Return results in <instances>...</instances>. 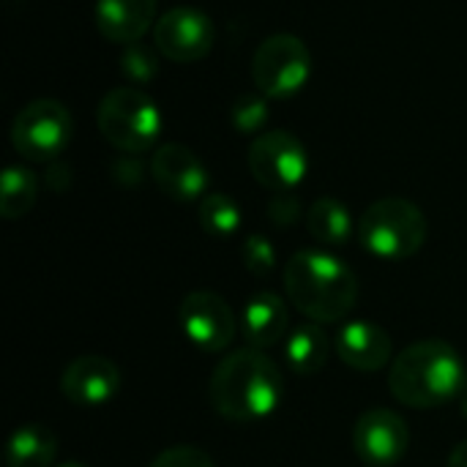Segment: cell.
I'll return each mask as SVG.
<instances>
[{"mask_svg":"<svg viewBox=\"0 0 467 467\" xmlns=\"http://www.w3.org/2000/svg\"><path fill=\"white\" fill-rule=\"evenodd\" d=\"M211 405L235 424H254L276 413L285 400L279 367L254 348H241L222 358L208 383Z\"/></svg>","mask_w":467,"mask_h":467,"instance_id":"1","label":"cell"},{"mask_svg":"<svg viewBox=\"0 0 467 467\" xmlns=\"http://www.w3.org/2000/svg\"><path fill=\"white\" fill-rule=\"evenodd\" d=\"M460 410H462V416L467 419V391L460 397Z\"/></svg>","mask_w":467,"mask_h":467,"instance_id":"28","label":"cell"},{"mask_svg":"<svg viewBox=\"0 0 467 467\" xmlns=\"http://www.w3.org/2000/svg\"><path fill=\"white\" fill-rule=\"evenodd\" d=\"M358 241L380 260H408L427 241V216L405 197L375 200L358 219Z\"/></svg>","mask_w":467,"mask_h":467,"instance_id":"4","label":"cell"},{"mask_svg":"<svg viewBox=\"0 0 467 467\" xmlns=\"http://www.w3.org/2000/svg\"><path fill=\"white\" fill-rule=\"evenodd\" d=\"M306 227L312 233L315 241H320L323 246H345L353 238V213L348 211V205L337 197H320L312 202V208L306 211Z\"/></svg>","mask_w":467,"mask_h":467,"instance_id":"17","label":"cell"},{"mask_svg":"<svg viewBox=\"0 0 467 467\" xmlns=\"http://www.w3.org/2000/svg\"><path fill=\"white\" fill-rule=\"evenodd\" d=\"M449 467H467V441H462V443L451 451Z\"/></svg>","mask_w":467,"mask_h":467,"instance_id":"27","label":"cell"},{"mask_svg":"<svg viewBox=\"0 0 467 467\" xmlns=\"http://www.w3.org/2000/svg\"><path fill=\"white\" fill-rule=\"evenodd\" d=\"M410 446V430L405 419L389 408L367 410L353 427V451L369 467H394Z\"/></svg>","mask_w":467,"mask_h":467,"instance_id":"11","label":"cell"},{"mask_svg":"<svg viewBox=\"0 0 467 467\" xmlns=\"http://www.w3.org/2000/svg\"><path fill=\"white\" fill-rule=\"evenodd\" d=\"M57 467H88V465H82V462H63V465H57Z\"/></svg>","mask_w":467,"mask_h":467,"instance_id":"29","label":"cell"},{"mask_svg":"<svg viewBox=\"0 0 467 467\" xmlns=\"http://www.w3.org/2000/svg\"><path fill=\"white\" fill-rule=\"evenodd\" d=\"M178 326L183 337L202 353L227 350L241 328L230 304L211 290H194L181 301Z\"/></svg>","mask_w":467,"mask_h":467,"instance_id":"9","label":"cell"},{"mask_svg":"<svg viewBox=\"0 0 467 467\" xmlns=\"http://www.w3.org/2000/svg\"><path fill=\"white\" fill-rule=\"evenodd\" d=\"M74 118L57 99L27 101L11 123V145L27 161H55L71 142Z\"/></svg>","mask_w":467,"mask_h":467,"instance_id":"6","label":"cell"},{"mask_svg":"<svg viewBox=\"0 0 467 467\" xmlns=\"http://www.w3.org/2000/svg\"><path fill=\"white\" fill-rule=\"evenodd\" d=\"M120 389L118 367L104 356H79L74 358L60 378V391L71 405L99 408L107 405Z\"/></svg>","mask_w":467,"mask_h":467,"instance_id":"13","label":"cell"},{"mask_svg":"<svg viewBox=\"0 0 467 467\" xmlns=\"http://www.w3.org/2000/svg\"><path fill=\"white\" fill-rule=\"evenodd\" d=\"M268 96H257V93H244L235 104H233V126L241 134H254L268 123Z\"/></svg>","mask_w":467,"mask_h":467,"instance_id":"22","label":"cell"},{"mask_svg":"<svg viewBox=\"0 0 467 467\" xmlns=\"http://www.w3.org/2000/svg\"><path fill=\"white\" fill-rule=\"evenodd\" d=\"M312 77V52L293 33L268 36L252 57V79L268 99H290Z\"/></svg>","mask_w":467,"mask_h":467,"instance_id":"7","label":"cell"},{"mask_svg":"<svg viewBox=\"0 0 467 467\" xmlns=\"http://www.w3.org/2000/svg\"><path fill=\"white\" fill-rule=\"evenodd\" d=\"M241 260H244V265H246V271L252 276H271L276 271V249L260 233H252V235L244 238Z\"/></svg>","mask_w":467,"mask_h":467,"instance_id":"23","label":"cell"},{"mask_svg":"<svg viewBox=\"0 0 467 467\" xmlns=\"http://www.w3.org/2000/svg\"><path fill=\"white\" fill-rule=\"evenodd\" d=\"M38 197V178L22 164H8L0 178V216L22 219Z\"/></svg>","mask_w":467,"mask_h":467,"instance_id":"20","label":"cell"},{"mask_svg":"<svg viewBox=\"0 0 467 467\" xmlns=\"http://www.w3.org/2000/svg\"><path fill=\"white\" fill-rule=\"evenodd\" d=\"M216 41L213 19L192 5H178L164 11L153 25V47L175 63L202 60Z\"/></svg>","mask_w":467,"mask_h":467,"instance_id":"10","label":"cell"},{"mask_svg":"<svg viewBox=\"0 0 467 467\" xmlns=\"http://www.w3.org/2000/svg\"><path fill=\"white\" fill-rule=\"evenodd\" d=\"M334 350L356 372H378L389 367L394 342L386 328L369 320H350L334 337Z\"/></svg>","mask_w":467,"mask_h":467,"instance_id":"14","label":"cell"},{"mask_svg":"<svg viewBox=\"0 0 467 467\" xmlns=\"http://www.w3.org/2000/svg\"><path fill=\"white\" fill-rule=\"evenodd\" d=\"M150 467H216L213 460L197 449V446H172V449H164Z\"/></svg>","mask_w":467,"mask_h":467,"instance_id":"24","label":"cell"},{"mask_svg":"<svg viewBox=\"0 0 467 467\" xmlns=\"http://www.w3.org/2000/svg\"><path fill=\"white\" fill-rule=\"evenodd\" d=\"M285 290L293 306L312 323H339L358 301L353 268L323 249H301L287 260Z\"/></svg>","mask_w":467,"mask_h":467,"instance_id":"2","label":"cell"},{"mask_svg":"<svg viewBox=\"0 0 467 467\" xmlns=\"http://www.w3.org/2000/svg\"><path fill=\"white\" fill-rule=\"evenodd\" d=\"M389 389L408 408L449 405L465 394L462 358L443 339H421L394 358Z\"/></svg>","mask_w":467,"mask_h":467,"instance_id":"3","label":"cell"},{"mask_svg":"<svg viewBox=\"0 0 467 467\" xmlns=\"http://www.w3.org/2000/svg\"><path fill=\"white\" fill-rule=\"evenodd\" d=\"M96 123L101 137L123 153H145L161 134L159 104L134 85L112 88L99 101Z\"/></svg>","mask_w":467,"mask_h":467,"instance_id":"5","label":"cell"},{"mask_svg":"<svg viewBox=\"0 0 467 467\" xmlns=\"http://www.w3.org/2000/svg\"><path fill=\"white\" fill-rule=\"evenodd\" d=\"M238 326H241V337L246 339L249 348L268 350L287 337V326H290L287 306L276 293L260 290L244 304Z\"/></svg>","mask_w":467,"mask_h":467,"instance_id":"16","label":"cell"},{"mask_svg":"<svg viewBox=\"0 0 467 467\" xmlns=\"http://www.w3.org/2000/svg\"><path fill=\"white\" fill-rule=\"evenodd\" d=\"M123 71H126V77H131L134 82H145V79H150V77L156 74V60L150 57L148 49L131 44V47L126 49V55H123Z\"/></svg>","mask_w":467,"mask_h":467,"instance_id":"26","label":"cell"},{"mask_svg":"<svg viewBox=\"0 0 467 467\" xmlns=\"http://www.w3.org/2000/svg\"><path fill=\"white\" fill-rule=\"evenodd\" d=\"M331 353V342L320 323L298 326L285 342V361L296 375H317Z\"/></svg>","mask_w":467,"mask_h":467,"instance_id":"18","label":"cell"},{"mask_svg":"<svg viewBox=\"0 0 467 467\" xmlns=\"http://www.w3.org/2000/svg\"><path fill=\"white\" fill-rule=\"evenodd\" d=\"M197 219H200V227L208 235H213V238H230V235H235L241 230L244 213H241L238 202L230 194L211 192V194H205L200 200Z\"/></svg>","mask_w":467,"mask_h":467,"instance_id":"21","label":"cell"},{"mask_svg":"<svg viewBox=\"0 0 467 467\" xmlns=\"http://www.w3.org/2000/svg\"><path fill=\"white\" fill-rule=\"evenodd\" d=\"M249 170L254 181L274 194L279 192H293L309 172V153L306 145L285 131V129H271L254 137L249 145Z\"/></svg>","mask_w":467,"mask_h":467,"instance_id":"8","label":"cell"},{"mask_svg":"<svg viewBox=\"0 0 467 467\" xmlns=\"http://www.w3.org/2000/svg\"><path fill=\"white\" fill-rule=\"evenodd\" d=\"M301 216V202L298 197H293L290 192H279L271 197L268 202V219L276 224V227H293Z\"/></svg>","mask_w":467,"mask_h":467,"instance_id":"25","label":"cell"},{"mask_svg":"<svg viewBox=\"0 0 467 467\" xmlns=\"http://www.w3.org/2000/svg\"><path fill=\"white\" fill-rule=\"evenodd\" d=\"M150 175L156 186L178 202H197L208 192V170L183 142L159 145L150 159Z\"/></svg>","mask_w":467,"mask_h":467,"instance_id":"12","label":"cell"},{"mask_svg":"<svg viewBox=\"0 0 467 467\" xmlns=\"http://www.w3.org/2000/svg\"><path fill=\"white\" fill-rule=\"evenodd\" d=\"M57 454L55 435L41 424L19 427L8 446H5V465L8 467H52Z\"/></svg>","mask_w":467,"mask_h":467,"instance_id":"19","label":"cell"},{"mask_svg":"<svg viewBox=\"0 0 467 467\" xmlns=\"http://www.w3.org/2000/svg\"><path fill=\"white\" fill-rule=\"evenodd\" d=\"M159 0H96V27L101 38L131 47L156 25Z\"/></svg>","mask_w":467,"mask_h":467,"instance_id":"15","label":"cell"}]
</instances>
